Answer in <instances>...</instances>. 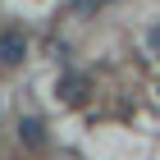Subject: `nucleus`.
Returning <instances> with one entry per match:
<instances>
[{"instance_id": "nucleus-5", "label": "nucleus", "mask_w": 160, "mask_h": 160, "mask_svg": "<svg viewBox=\"0 0 160 160\" xmlns=\"http://www.w3.org/2000/svg\"><path fill=\"white\" fill-rule=\"evenodd\" d=\"M92 5H105V0H78V9H92Z\"/></svg>"}, {"instance_id": "nucleus-2", "label": "nucleus", "mask_w": 160, "mask_h": 160, "mask_svg": "<svg viewBox=\"0 0 160 160\" xmlns=\"http://www.w3.org/2000/svg\"><path fill=\"white\" fill-rule=\"evenodd\" d=\"M55 92H60V101H64V105H78V101L87 96V78H82V73H64Z\"/></svg>"}, {"instance_id": "nucleus-3", "label": "nucleus", "mask_w": 160, "mask_h": 160, "mask_svg": "<svg viewBox=\"0 0 160 160\" xmlns=\"http://www.w3.org/2000/svg\"><path fill=\"white\" fill-rule=\"evenodd\" d=\"M18 142H28L32 151L46 147V128H41V119H18Z\"/></svg>"}, {"instance_id": "nucleus-1", "label": "nucleus", "mask_w": 160, "mask_h": 160, "mask_svg": "<svg viewBox=\"0 0 160 160\" xmlns=\"http://www.w3.org/2000/svg\"><path fill=\"white\" fill-rule=\"evenodd\" d=\"M23 55H28V37H23V28H5L0 32V64H23Z\"/></svg>"}, {"instance_id": "nucleus-4", "label": "nucleus", "mask_w": 160, "mask_h": 160, "mask_svg": "<svg viewBox=\"0 0 160 160\" xmlns=\"http://www.w3.org/2000/svg\"><path fill=\"white\" fill-rule=\"evenodd\" d=\"M142 46H147L151 60H160V23H147V32H142Z\"/></svg>"}]
</instances>
